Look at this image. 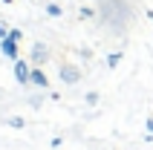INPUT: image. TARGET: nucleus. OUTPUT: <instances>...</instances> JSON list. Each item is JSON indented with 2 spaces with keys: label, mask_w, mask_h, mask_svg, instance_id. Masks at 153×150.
<instances>
[{
  "label": "nucleus",
  "mask_w": 153,
  "mask_h": 150,
  "mask_svg": "<svg viewBox=\"0 0 153 150\" xmlns=\"http://www.w3.org/2000/svg\"><path fill=\"white\" fill-rule=\"evenodd\" d=\"M58 78L67 84V87H75V84L84 78V72H81V67H78V64H69V61H64V64L58 67Z\"/></svg>",
  "instance_id": "obj_1"
},
{
  "label": "nucleus",
  "mask_w": 153,
  "mask_h": 150,
  "mask_svg": "<svg viewBox=\"0 0 153 150\" xmlns=\"http://www.w3.org/2000/svg\"><path fill=\"white\" fill-rule=\"evenodd\" d=\"M49 58V46L46 43H32V67H41Z\"/></svg>",
  "instance_id": "obj_2"
},
{
  "label": "nucleus",
  "mask_w": 153,
  "mask_h": 150,
  "mask_svg": "<svg viewBox=\"0 0 153 150\" xmlns=\"http://www.w3.org/2000/svg\"><path fill=\"white\" fill-rule=\"evenodd\" d=\"M29 75H32V64H29V61H15V78H17V84H29Z\"/></svg>",
  "instance_id": "obj_3"
},
{
  "label": "nucleus",
  "mask_w": 153,
  "mask_h": 150,
  "mask_svg": "<svg viewBox=\"0 0 153 150\" xmlns=\"http://www.w3.org/2000/svg\"><path fill=\"white\" fill-rule=\"evenodd\" d=\"M29 84H35V87L46 90V87H49V78H46V72H43L41 67H32V75H29Z\"/></svg>",
  "instance_id": "obj_4"
},
{
  "label": "nucleus",
  "mask_w": 153,
  "mask_h": 150,
  "mask_svg": "<svg viewBox=\"0 0 153 150\" xmlns=\"http://www.w3.org/2000/svg\"><path fill=\"white\" fill-rule=\"evenodd\" d=\"M0 49H3V55L12 61H17V41H12V38H6V41H0Z\"/></svg>",
  "instance_id": "obj_5"
},
{
  "label": "nucleus",
  "mask_w": 153,
  "mask_h": 150,
  "mask_svg": "<svg viewBox=\"0 0 153 150\" xmlns=\"http://www.w3.org/2000/svg\"><path fill=\"white\" fill-rule=\"evenodd\" d=\"M121 61H124V52H110L107 55V69H116Z\"/></svg>",
  "instance_id": "obj_6"
},
{
  "label": "nucleus",
  "mask_w": 153,
  "mask_h": 150,
  "mask_svg": "<svg viewBox=\"0 0 153 150\" xmlns=\"http://www.w3.org/2000/svg\"><path fill=\"white\" fill-rule=\"evenodd\" d=\"M98 101H101V95H98V92H95V90H90V92H87V95H84V104H87V107H95Z\"/></svg>",
  "instance_id": "obj_7"
},
{
  "label": "nucleus",
  "mask_w": 153,
  "mask_h": 150,
  "mask_svg": "<svg viewBox=\"0 0 153 150\" xmlns=\"http://www.w3.org/2000/svg\"><path fill=\"white\" fill-rule=\"evenodd\" d=\"M46 15H49V17H61V15H64V9H61L58 3H49V6H46Z\"/></svg>",
  "instance_id": "obj_8"
},
{
  "label": "nucleus",
  "mask_w": 153,
  "mask_h": 150,
  "mask_svg": "<svg viewBox=\"0 0 153 150\" xmlns=\"http://www.w3.org/2000/svg\"><path fill=\"white\" fill-rule=\"evenodd\" d=\"M9 127H15V130H20V127H26V121H23L20 116H12V118H9Z\"/></svg>",
  "instance_id": "obj_9"
},
{
  "label": "nucleus",
  "mask_w": 153,
  "mask_h": 150,
  "mask_svg": "<svg viewBox=\"0 0 153 150\" xmlns=\"http://www.w3.org/2000/svg\"><path fill=\"white\" fill-rule=\"evenodd\" d=\"M78 15L84 17V20H93V17H95V9H90V6H84V9H81V12H78Z\"/></svg>",
  "instance_id": "obj_10"
},
{
  "label": "nucleus",
  "mask_w": 153,
  "mask_h": 150,
  "mask_svg": "<svg viewBox=\"0 0 153 150\" xmlns=\"http://www.w3.org/2000/svg\"><path fill=\"white\" fill-rule=\"evenodd\" d=\"M9 38H12V41H20L23 32H20V29H9Z\"/></svg>",
  "instance_id": "obj_11"
},
{
  "label": "nucleus",
  "mask_w": 153,
  "mask_h": 150,
  "mask_svg": "<svg viewBox=\"0 0 153 150\" xmlns=\"http://www.w3.org/2000/svg\"><path fill=\"white\" fill-rule=\"evenodd\" d=\"M41 101H43L41 95H32V98H29V104H32V107H41Z\"/></svg>",
  "instance_id": "obj_12"
},
{
  "label": "nucleus",
  "mask_w": 153,
  "mask_h": 150,
  "mask_svg": "<svg viewBox=\"0 0 153 150\" xmlns=\"http://www.w3.org/2000/svg\"><path fill=\"white\" fill-rule=\"evenodd\" d=\"M6 38H9V29H6L3 23H0V41H6Z\"/></svg>",
  "instance_id": "obj_13"
},
{
  "label": "nucleus",
  "mask_w": 153,
  "mask_h": 150,
  "mask_svg": "<svg viewBox=\"0 0 153 150\" xmlns=\"http://www.w3.org/2000/svg\"><path fill=\"white\" fill-rule=\"evenodd\" d=\"M145 127H147V133H153V118H147V121H145Z\"/></svg>",
  "instance_id": "obj_14"
},
{
  "label": "nucleus",
  "mask_w": 153,
  "mask_h": 150,
  "mask_svg": "<svg viewBox=\"0 0 153 150\" xmlns=\"http://www.w3.org/2000/svg\"><path fill=\"white\" fill-rule=\"evenodd\" d=\"M147 20H150V23H153V12H150V9H147Z\"/></svg>",
  "instance_id": "obj_15"
}]
</instances>
